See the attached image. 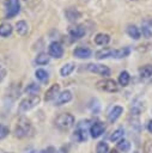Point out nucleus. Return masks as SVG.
Returning a JSON list of instances; mask_svg holds the SVG:
<instances>
[{"instance_id": "f257e3e1", "label": "nucleus", "mask_w": 152, "mask_h": 153, "mask_svg": "<svg viewBox=\"0 0 152 153\" xmlns=\"http://www.w3.org/2000/svg\"><path fill=\"white\" fill-rule=\"evenodd\" d=\"M31 130H32V127H31L30 121L24 116L19 117L16 124V130H14L16 135L18 137H25L31 133Z\"/></svg>"}, {"instance_id": "f03ea898", "label": "nucleus", "mask_w": 152, "mask_h": 153, "mask_svg": "<svg viewBox=\"0 0 152 153\" xmlns=\"http://www.w3.org/2000/svg\"><path fill=\"white\" fill-rule=\"evenodd\" d=\"M73 124H74V117H73V115H71L68 112L59 115L56 117V120H55V126L60 130H67Z\"/></svg>"}, {"instance_id": "7ed1b4c3", "label": "nucleus", "mask_w": 152, "mask_h": 153, "mask_svg": "<svg viewBox=\"0 0 152 153\" xmlns=\"http://www.w3.org/2000/svg\"><path fill=\"white\" fill-rule=\"evenodd\" d=\"M87 129H89V121H80L74 130V139L79 142H84L87 140Z\"/></svg>"}, {"instance_id": "20e7f679", "label": "nucleus", "mask_w": 152, "mask_h": 153, "mask_svg": "<svg viewBox=\"0 0 152 153\" xmlns=\"http://www.w3.org/2000/svg\"><path fill=\"white\" fill-rule=\"evenodd\" d=\"M39 100H41V99H39L38 94H37V96H30V97L23 99V100L20 102V104H19V111H20V112H25V111L31 110L32 108H35V106L39 103Z\"/></svg>"}, {"instance_id": "39448f33", "label": "nucleus", "mask_w": 152, "mask_h": 153, "mask_svg": "<svg viewBox=\"0 0 152 153\" xmlns=\"http://www.w3.org/2000/svg\"><path fill=\"white\" fill-rule=\"evenodd\" d=\"M20 4L19 0H6L5 1V11H6V18H12L19 13Z\"/></svg>"}, {"instance_id": "423d86ee", "label": "nucleus", "mask_w": 152, "mask_h": 153, "mask_svg": "<svg viewBox=\"0 0 152 153\" xmlns=\"http://www.w3.org/2000/svg\"><path fill=\"white\" fill-rule=\"evenodd\" d=\"M97 87L103 90V91H107V92H116L118 91V86L116 84L115 80L113 79H105V80H101L97 82Z\"/></svg>"}, {"instance_id": "0eeeda50", "label": "nucleus", "mask_w": 152, "mask_h": 153, "mask_svg": "<svg viewBox=\"0 0 152 153\" xmlns=\"http://www.w3.org/2000/svg\"><path fill=\"white\" fill-rule=\"evenodd\" d=\"M87 69L92 73H96V74H99V75H103V76L110 75L109 67L104 66V65H101V63H90V65H87Z\"/></svg>"}, {"instance_id": "6e6552de", "label": "nucleus", "mask_w": 152, "mask_h": 153, "mask_svg": "<svg viewBox=\"0 0 152 153\" xmlns=\"http://www.w3.org/2000/svg\"><path fill=\"white\" fill-rule=\"evenodd\" d=\"M48 50H49V55L55 59H60L63 55V48L59 42H51L49 44Z\"/></svg>"}, {"instance_id": "1a4fd4ad", "label": "nucleus", "mask_w": 152, "mask_h": 153, "mask_svg": "<svg viewBox=\"0 0 152 153\" xmlns=\"http://www.w3.org/2000/svg\"><path fill=\"white\" fill-rule=\"evenodd\" d=\"M68 35L72 41H77L85 35V29L81 25H74L68 29Z\"/></svg>"}, {"instance_id": "9d476101", "label": "nucleus", "mask_w": 152, "mask_h": 153, "mask_svg": "<svg viewBox=\"0 0 152 153\" xmlns=\"http://www.w3.org/2000/svg\"><path fill=\"white\" fill-rule=\"evenodd\" d=\"M104 129H105V127H104V124L102 123V122H99V121H97V122H95L91 127H90V133H91V136L93 137V139H97V137H99L103 133H104Z\"/></svg>"}, {"instance_id": "9b49d317", "label": "nucleus", "mask_w": 152, "mask_h": 153, "mask_svg": "<svg viewBox=\"0 0 152 153\" xmlns=\"http://www.w3.org/2000/svg\"><path fill=\"white\" fill-rule=\"evenodd\" d=\"M71 99H72V92L68 91V90H65V91H62L57 94L54 103H55V105H62V104L68 103Z\"/></svg>"}, {"instance_id": "f8f14e48", "label": "nucleus", "mask_w": 152, "mask_h": 153, "mask_svg": "<svg viewBox=\"0 0 152 153\" xmlns=\"http://www.w3.org/2000/svg\"><path fill=\"white\" fill-rule=\"evenodd\" d=\"M59 92H60V85H59V84H54V85H51V86L47 90L45 96H44V99H45L47 102H50V100H53V99H56Z\"/></svg>"}, {"instance_id": "ddd939ff", "label": "nucleus", "mask_w": 152, "mask_h": 153, "mask_svg": "<svg viewBox=\"0 0 152 153\" xmlns=\"http://www.w3.org/2000/svg\"><path fill=\"white\" fill-rule=\"evenodd\" d=\"M122 112H123V108L120 106V105H115V106L110 110V112L108 114V121H109L110 123H114V122L121 116Z\"/></svg>"}, {"instance_id": "4468645a", "label": "nucleus", "mask_w": 152, "mask_h": 153, "mask_svg": "<svg viewBox=\"0 0 152 153\" xmlns=\"http://www.w3.org/2000/svg\"><path fill=\"white\" fill-rule=\"evenodd\" d=\"M73 54H74V56L78 57V59H87V57L91 56L92 51H91V49H89V48H86V47H79V48H75V49H74Z\"/></svg>"}, {"instance_id": "2eb2a0df", "label": "nucleus", "mask_w": 152, "mask_h": 153, "mask_svg": "<svg viewBox=\"0 0 152 153\" xmlns=\"http://www.w3.org/2000/svg\"><path fill=\"white\" fill-rule=\"evenodd\" d=\"M65 14H66V17H67V19H68L69 22H75V20L80 17V13H79L78 10L74 8V7H69V8H67L66 12H65Z\"/></svg>"}, {"instance_id": "dca6fc26", "label": "nucleus", "mask_w": 152, "mask_h": 153, "mask_svg": "<svg viewBox=\"0 0 152 153\" xmlns=\"http://www.w3.org/2000/svg\"><path fill=\"white\" fill-rule=\"evenodd\" d=\"M16 30H17L18 35L25 36V35L28 33V31H29V26H28V24H26L25 20H19V22H17V24H16Z\"/></svg>"}, {"instance_id": "f3484780", "label": "nucleus", "mask_w": 152, "mask_h": 153, "mask_svg": "<svg viewBox=\"0 0 152 153\" xmlns=\"http://www.w3.org/2000/svg\"><path fill=\"white\" fill-rule=\"evenodd\" d=\"M110 41V36L108 33H97L95 36V43L98 45H105Z\"/></svg>"}, {"instance_id": "a211bd4d", "label": "nucleus", "mask_w": 152, "mask_h": 153, "mask_svg": "<svg viewBox=\"0 0 152 153\" xmlns=\"http://www.w3.org/2000/svg\"><path fill=\"white\" fill-rule=\"evenodd\" d=\"M127 33H128V36H129L130 38H133V39H139V38H140V35H141L139 27L135 26V25H129V26L127 27Z\"/></svg>"}, {"instance_id": "6ab92c4d", "label": "nucleus", "mask_w": 152, "mask_h": 153, "mask_svg": "<svg viewBox=\"0 0 152 153\" xmlns=\"http://www.w3.org/2000/svg\"><path fill=\"white\" fill-rule=\"evenodd\" d=\"M113 50L114 49H110V48H103V49H101L96 53V59L103 60V59H107V57H111L113 56Z\"/></svg>"}, {"instance_id": "aec40b11", "label": "nucleus", "mask_w": 152, "mask_h": 153, "mask_svg": "<svg viewBox=\"0 0 152 153\" xmlns=\"http://www.w3.org/2000/svg\"><path fill=\"white\" fill-rule=\"evenodd\" d=\"M139 74L144 79H147V78L152 76V65H145V66L140 67L139 68Z\"/></svg>"}, {"instance_id": "412c9836", "label": "nucleus", "mask_w": 152, "mask_h": 153, "mask_svg": "<svg viewBox=\"0 0 152 153\" xmlns=\"http://www.w3.org/2000/svg\"><path fill=\"white\" fill-rule=\"evenodd\" d=\"M74 67H75V65H74L73 62H68V63H66V65H63V66L61 67L60 74H61L62 76H67V75H69V74L74 71Z\"/></svg>"}, {"instance_id": "4be33fe9", "label": "nucleus", "mask_w": 152, "mask_h": 153, "mask_svg": "<svg viewBox=\"0 0 152 153\" xmlns=\"http://www.w3.org/2000/svg\"><path fill=\"white\" fill-rule=\"evenodd\" d=\"M129 80H130V75L127 71H122L118 75V84L121 86H127L129 84Z\"/></svg>"}, {"instance_id": "5701e85b", "label": "nucleus", "mask_w": 152, "mask_h": 153, "mask_svg": "<svg viewBox=\"0 0 152 153\" xmlns=\"http://www.w3.org/2000/svg\"><path fill=\"white\" fill-rule=\"evenodd\" d=\"M12 33V26L8 23H2L0 24V36L1 37H7Z\"/></svg>"}, {"instance_id": "b1692460", "label": "nucleus", "mask_w": 152, "mask_h": 153, "mask_svg": "<svg viewBox=\"0 0 152 153\" xmlns=\"http://www.w3.org/2000/svg\"><path fill=\"white\" fill-rule=\"evenodd\" d=\"M129 54V49L128 48H122V49H115L113 50V56L111 57H115V59H121V57H124Z\"/></svg>"}, {"instance_id": "393cba45", "label": "nucleus", "mask_w": 152, "mask_h": 153, "mask_svg": "<svg viewBox=\"0 0 152 153\" xmlns=\"http://www.w3.org/2000/svg\"><path fill=\"white\" fill-rule=\"evenodd\" d=\"M49 55H47L45 53H39L36 56V63L37 65H47L49 62Z\"/></svg>"}, {"instance_id": "a878e982", "label": "nucleus", "mask_w": 152, "mask_h": 153, "mask_svg": "<svg viewBox=\"0 0 152 153\" xmlns=\"http://www.w3.org/2000/svg\"><path fill=\"white\" fill-rule=\"evenodd\" d=\"M38 91H39L38 85H36V84H34V82L29 84V85L26 86V88H25V92L29 93V94H31V96H37Z\"/></svg>"}, {"instance_id": "bb28decb", "label": "nucleus", "mask_w": 152, "mask_h": 153, "mask_svg": "<svg viewBox=\"0 0 152 153\" xmlns=\"http://www.w3.org/2000/svg\"><path fill=\"white\" fill-rule=\"evenodd\" d=\"M124 135V130H123V128H117L111 135H110V141H117V140H120L122 136Z\"/></svg>"}, {"instance_id": "cd10ccee", "label": "nucleus", "mask_w": 152, "mask_h": 153, "mask_svg": "<svg viewBox=\"0 0 152 153\" xmlns=\"http://www.w3.org/2000/svg\"><path fill=\"white\" fill-rule=\"evenodd\" d=\"M117 148L121 149L122 152H129L130 142L127 141V140H120V142H117Z\"/></svg>"}, {"instance_id": "c85d7f7f", "label": "nucleus", "mask_w": 152, "mask_h": 153, "mask_svg": "<svg viewBox=\"0 0 152 153\" xmlns=\"http://www.w3.org/2000/svg\"><path fill=\"white\" fill-rule=\"evenodd\" d=\"M35 75H36V78H37L38 80H41V81H44V80L48 79V73H47L44 69H37L36 73H35Z\"/></svg>"}, {"instance_id": "c756f323", "label": "nucleus", "mask_w": 152, "mask_h": 153, "mask_svg": "<svg viewBox=\"0 0 152 153\" xmlns=\"http://www.w3.org/2000/svg\"><path fill=\"white\" fill-rule=\"evenodd\" d=\"M108 149H109L108 145H107L104 141H102V142H99V143L97 145L96 152H97V153H107V152H108Z\"/></svg>"}, {"instance_id": "7c9ffc66", "label": "nucleus", "mask_w": 152, "mask_h": 153, "mask_svg": "<svg viewBox=\"0 0 152 153\" xmlns=\"http://www.w3.org/2000/svg\"><path fill=\"white\" fill-rule=\"evenodd\" d=\"M8 133H10L8 127L5 126V124H0V140L5 139V137L8 135Z\"/></svg>"}, {"instance_id": "2f4dec72", "label": "nucleus", "mask_w": 152, "mask_h": 153, "mask_svg": "<svg viewBox=\"0 0 152 153\" xmlns=\"http://www.w3.org/2000/svg\"><path fill=\"white\" fill-rule=\"evenodd\" d=\"M142 33H144V35H145V37H147V38L152 36V31H151L147 26H144V27H142Z\"/></svg>"}, {"instance_id": "473e14b6", "label": "nucleus", "mask_w": 152, "mask_h": 153, "mask_svg": "<svg viewBox=\"0 0 152 153\" xmlns=\"http://www.w3.org/2000/svg\"><path fill=\"white\" fill-rule=\"evenodd\" d=\"M5 76H6V69L0 65V82L5 79Z\"/></svg>"}, {"instance_id": "72a5a7b5", "label": "nucleus", "mask_w": 152, "mask_h": 153, "mask_svg": "<svg viewBox=\"0 0 152 153\" xmlns=\"http://www.w3.org/2000/svg\"><path fill=\"white\" fill-rule=\"evenodd\" d=\"M147 129H148L150 133H152V121H150V122L147 123Z\"/></svg>"}, {"instance_id": "f704fd0d", "label": "nucleus", "mask_w": 152, "mask_h": 153, "mask_svg": "<svg viewBox=\"0 0 152 153\" xmlns=\"http://www.w3.org/2000/svg\"><path fill=\"white\" fill-rule=\"evenodd\" d=\"M30 153H47V151H31Z\"/></svg>"}, {"instance_id": "c9c22d12", "label": "nucleus", "mask_w": 152, "mask_h": 153, "mask_svg": "<svg viewBox=\"0 0 152 153\" xmlns=\"http://www.w3.org/2000/svg\"><path fill=\"white\" fill-rule=\"evenodd\" d=\"M109 153H118V152H117V151H116V149H113V151H110V152H109Z\"/></svg>"}, {"instance_id": "e433bc0d", "label": "nucleus", "mask_w": 152, "mask_h": 153, "mask_svg": "<svg viewBox=\"0 0 152 153\" xmlns=\"http://www.w3.org/2000/svg\"><path fill=\"white\" fill-rule=\"evenodd\" d=\"M0 153H4V152H2V151H1V149H0Z\"/></svg>"}, {"instance_id": "4c0bfd02", "label": "nucleus", "mask_w": 152, "mask_h": 153, "mask_svg": "<svg viewBox=\"0 0 152 153\" xmlns=\"http://www.w3.org/2000/svg\"><path fill=\"white\" fill-rule=\"evenodd\" d=\"M134 153H138V152H134Z\"/></svg>"}]
</instances>
